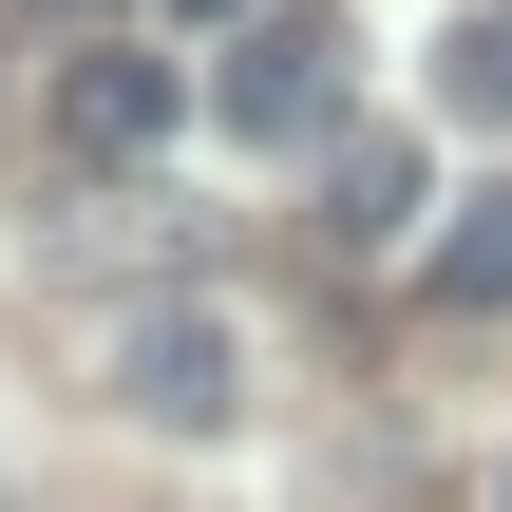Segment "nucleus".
Segmentation results:
<instances>
[{"mask_svg": "<svg viewBox=\"0 0 512 512\" xmlns=\"http://www.w3.org/2000/svg\"><path fill=\"white\" fill-rule=\"evenodd\" d=\"M152 19H171V38H247L266 0H152Z\"/></svg>", "mask_w": 512, "mask_h": 512, "instance_id": "7", "label": "nucleus"}, {"mask_svg": "<svg viewBox=\"0 0 512 512\" xmlns=\"http://www.w3.org/2000/svg\"><path fill=\"white\" fill-rule=\"evenodd\" d=\"M494 512H512V475H494Z\"/></svg>", "mask_w": 512, "mask_h": 512, "instance_id": "8", "label": "nucleus"}, {"mask_svg": "<svg viewBox=\"0 0 512 512\" xmlns=\"http://www.w3.org/2000/svg\"><path fill=\"white\" fill-rule=\"evenodd\" d=\"M114 418L133 437H228L247 418V342H228V304H190V285H152V304H114Z\"/></svg>", "mask_w": 512, "mask_h": 512, "instance_id": "1", "label": "nucleus"}, {"mask_svg": "<svg viewBox=\"0 0 512 512\" xmlns=\"http://www.w3.org/2000/svg\"><path fill=\"white\" fill-rule=\"evenodd\" d=\"M437 114H456V133H512V0H456V38H437Z\"/></svg>", "mask_w": 512, "mask_h": 512, "instance_id": "5", "label": "nucleus"}, {"mask_svg": "<svg viewBox=\"0 0 512 512\" xmlns=\"http://www.w3.org/2000/svg\"><path fill=\"white\" fill-rule=\"evenodd\" d=\"M57 19H76V0H57Z\"/></svg>", "mask_w": 512, "mask_h": 512, "instance_id": "9", "label": "nucleus"}, {"mask_svg": "<svg viewBox=\"0 0 512 512\" xmlns=\"http://www.w3.org/2000/svg\"><path fill=\"white\" fill-rule=\"evenodd\" d=\"M38 133H57L76 171H152V152L190 133V57H152V38H57V57H38Z\"/></svg>", "mask_w": 512, "mask_h": 512, "instance_id": "2", "label": "nucleus"}, {"mask_svg": "<svg viewBox=\"0 0 512 512\" xmlns=\"http://www.w3.org/2000/svg\"><path fill=\"white\" fill-rule=\"evenodd\" d=\"M418 190H437L418 133H342V171H323V247H342V266H399V247H418Z\"/></svg>", "mask_w": 512, "mask_h": 512, "instance_id": "4", "label": "nucleus"}, {"mask_svg": "<svg viewBox=\"0 0 512 512\" xmlns=\"http://www.w3.org/2000/svg\"><path fill=\"white\" fill-rule=\"evenodd\" d=\"M418 285H437V304H512V171L437 228V247H418Z\"/></svg>", "mask_w": 512, "mask_h": 512, "instance_id": "6", "label": "nucleus"}, {"mask_svg": "<svg viewBox=\"0 0 512 512\" xmlns=\"http://www.w3.org/2000/svg\"><path fill=\"white\" fill-rule=\"evenodd\" d=\"M323 95H342V19H247L228 76H209L228 133H323Z\"/></svg>", "mask_w": 512, "mask_h": 512, "instance_id": "3", "label": "nucleus"}]
</instances>
